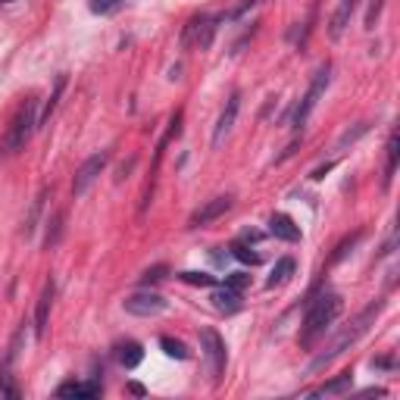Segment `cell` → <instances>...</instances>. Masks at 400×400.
<instances>
[{
    "mask_svg": "<svg viewBox=\"0 0 400 400\" xmlns=\"http://www.w3.org/2000/svg\"><path fill=\"white\" fill-rule=\"evenodd\" d=\"M341 310H344L341 294H335V291L316 294V297L306 303V316H303V325H300V338H297L300 347H303V350L316 347V341H319V338H325V331H328L331 322L341 316Z\"/></svg>",
    "mask_w": 400,
    "mask_h": 400,
    "instance_id": "obj_1",
    "label": "cell"
},
{
    "mask_svg": "<svg viewBox=\"0 0 400 400\" xmlns=\"http://www.w3.org/2000/svg\"><path fill=\"white\" fill-rule=\"evenodd\" d=\"M381 310H385V300L378 297V300H375V303H369L366 310H362L360 316H356L353 322L347 325V328H341V331H338V335L331 338L328 344H325V350H322V353H316V356H312V362H310V366H312V369H322L325 362H331V360H335V356H341L344 350H350V347H353V344L360 341V338L366 335V331L375 325V316H378Z\"/></svg>",
    "mask_w": 400,
    "mask_h": 400,
    "instance_id": "obj_2",
    "label": "cell"
},
{
    "mask_svg": "<svg viewBox=\"0 0 400 400\" xmlns=\"http://www.w3.org/2000/svg\"><path fill=\"white\" fill-rule=\"evenodd\" d=\"M35 128H38V100L28 97L19 103V110L12 112V119H10V128H6V138H3V156H12V153H19V150H25V144H28Z\"/></svg>",
    "mask_w": 400,
    "mask_h": 400,
    "instance_id": "obj_3",
    "label": "cell"
},
{
    "mask_svg": "<svg viewBox=\"0 0 400 400\" xmlns=\"http://www.w3.org/2000/svg\"><path fill=\"white\" fill-rule=\"evenodd\" d=\"M222 22H225V12H194L185 22V28H181V47L206 50Z\"/></svg>",
    "mask_w": 400,
    "mask_h": 400,
    "instance_id": "obj_4",
    "label": "cell"
},
{
    "mask_svg": "<svg viewBox=\"0 0 400 400\" xmlns=\"http://www.w3.org/2000/svg\"><path fill=\"white\" fill-rule=\"evenodd\" d=\"M328 81H331V62H322V66L316 69V75L310 78V88H306V94L300 97V103L294 106V119H291L294 128H303V125H306L310 112L316 110V103L322 100V94H325V88H328Z\"/></svg>",
    "mask_w": 400,
    "mask_h": 400,
    "instance_id": "obj_5",
    "label": "cell"
},
{
    "mask_svg": "<svg viewBox=\"0 0 400 400\" xmlns=\"http://www.w3.org/2000/svg\"><path fill=\"white\" fill-rule=\"evenodd\" d=\"M200 350H203V360L206 369H210V378L212 381H222L225 372V362H228V350H225V341L216 328H203L200 331Z\"/></svg>",
    "mask_w": 400,
    "mask_h": 400,
    "instance_id": "obj_6",
    "label": "cell"
},
{
    "mask_svg": "<svg viewBox=\"0 0 400 400\" xmlns=\"http://www.w3.org/2000/svg\"><path fill=\"white\" fill-rule=\"evenodd\" d=\"M106 162H110V150H97V153H91L85 162H81L78 169H75V178H72V197H85L88 188H91L94 181L100 178V172L106 169Z\"/></svg>",
    "mask_w": 400,
    "mask_h": 400,
    "instance_id": "obj_7",
    "label": "cell"
},
{
    "mask_svg": "<svg viewBox=\"0 0 400 400\" xmlns=\"http://www.w3.org/2000/svg\"><path fill=\"white\" fill-rule=\"evenodd\" d=\"M125 312H131V316H141V319H150V316H160V312H166L169 300L160 297V294L153 291H135L128 294V297L122 300Z\"/></svg>",
    "mask_w": 400,
    "mask_h": 400,
    "instance_id": "obj_8",
    "label": "cell"
},
{
    "mask_svg": "<svg viewBox=\"0 0 400 400\" xmlns=\"http://www.w3.org/2000/svg\"><path fill=\"white\" fill-rule=\"evenodd\" d=\"M231 203H235V197H231V194H222V197L206 200L200 210L191 212V219H188V228H203V225H210V222H216V219H222L225 212L231 210Z\"/></svg>",
    "mask_w": 400,
    "mask_h": 400,
    "instance_id": "obj_9",
    "label": "cell"
},
{
    "mask_svg": "<svg viewBox=\"0 0 400 400\" xmlns=\"http://www.w3.org/2000/svg\"><path fill=\"white\" fill-rule=\"evenodd\" d=\"M238 112H241V91H231L228 100H225V110L219 112L216 128H212V147H219V144L225 141V135L231 131V125H235Z\"/></svg>",
    "mask_w": 400,
    "mask_h": 400,
    "instance_id": "obj_10",
    "label": "cell"
},
{
    "mask_svg": "<svg viewBox=\"0 0 400 400\" xmlns=\"http://www.w3.org/2000/svg\"><path fill=\"white\" fill-rule=\"evenodd\" d=\"M103 394V385L97 378L91 381H66V385L56 388V397H75V400H94Z\"/></svg>",
    "mask_w": 400,
    "mask_h": 400,
    "instance_id": "obj_11",
    "label": "cell"
},
{
    "mask_svg": "<svg viewBox=\"0 0 400 400\" xmlns=\"http://www.w3.org/2000/svg\"><path fill=\"white\" fill-rule=\"evenodd\" d=\"M53 294H56V285L53 278L44 285L41 297H38V306H35V338H44L47 335V319H50V306H53Z\"/></svg>",
    "mask_w": 400,
    "mask_h": 400,
    "instance_id": "obj_12",
    "label": "cell"
},
{
    "mask_svg": "<svg viewBox=\"0 0 400 400\" xmlns=\"http://www.w3.org/2000/svg\"><path fill=\"white\" fill-rule=\"evenodd\" d=\"M353 12H356V0H338V10L331 12V19H328V38L331 41H338V38L347 31Z\"/></svg>",
    "mask_w": 400,
    "mask_h": 400,
    "instance_id": "obj_13",
    "label": "cell"
},
{
    "mask_svg": "<svg viewBox=\"0 0 400 400\" xmlns=\"http://www.w3.org/2000/svg\"><path fill=\"white\" fill-rule=\"evenodd\" d=\"M350 388H353V372H341V375H335V378H328V381H322L319 388H312L310 391V397H341V394H350Z\"/></svg>",
    "mask_w": 400,
    "mask_h": 400,
    "instance_id": "obj_14",
    "label": "cell"
},
{
    "mask_svg": "<svg viewBox=\"0 0 400 400\" xmlns=\"http://www.w3.org/2000/svg\"><path fill=\"white\" fill-rule=\"evenodd\" d=\"M269 231H272L278 241H288V244L300 241V225L294 222L288 212H272V219H269Z\"/></svg>",
    "mask_w": 400,
    "mask_h": 400,
    "instance_id": "obj_15",
    "label": "cell"
},
{
    "mask_svg": "<svg viewBox=\"0 0 400 400\" xmlns=\"http://www.w3.org/2000/svg\"><path fill=\"white\" fill-rule=\"evenodd\" d=\"M212 306H216L219 312H238L241 310V291H235V288H216V291H212Z\"/></svg>",
    "mask_w": 400,
    "mask_h": 400,
    "instance_id": "obj_16",
    "label": "cell"
},
{
    "mask_svg": "<svg viewBox=\"0 0 400 400\" xmlns=\"http://www.w3.org/2000/svg\"><path fill=\"white\" fill-rule=\"evenodd\" d=\"M116 360H119V366L122 369H135V366H141V360H144V347L138 341H122V344H116Z\"/></svg>",
    "mask_w": 400,
    "mask_h": 400,
    "instance_id": "obj_17",
    "label": "cell"
},
{
    "mask_svg": "<svg viewBox=\"0 0 400 400\" xmlns=\"http://www.w3.org/2000/svg\"><path fill=\"white\" fill-rule=\"evenodd\" d=\"M397 156H400L397 128H391V131H388V144H385V188L394 181V172H397Z\"/></svg>",
    "mask_w": 400,
    "mask_h": 400,
    "instance_id": "obj_18",
    "label": "cell"
},
{
    "mask_svg": "<svg viewBox=\"0 0 400 400\" xmlns=\"http://www.w3.org/2000/svg\"><path fill=\"white\" fill-rule=\"evenodd\" d=\"M294 269H297V262H294V256H281V260L272 266V272H269L266 288H278V285H285V281L294 275Z\"/></svg>",
    "mask_w": 400,
    "mask_h": 400,
    "instance_id": "obj_19",
    "label": "cell"
},
{
    "mask_svg": "<svg viewBox=\"0 0 400 400\" xmlns=\"http://www.w3.org/2000/svg\"><path fill=\"white\" fill-rule=\"evenodd\" d=\"M66 81H69V75H66V72H60V75H56L53 94H50V100H47V103H44V112H41V116H38V128H41V125H47V122H50V116H53V110H56V103H60L62 91H66Z\"/></svg>",
    "mask_w": 400,
    "mask_h": 400,
    "instance_id": "obj_20",
    "label": "cell"
},
{
    "mask_svg": "<svg viewBox=\"0 0 400 400\" xmlns=\"http://www.w3.org/2000/svg\"><path fill=\"white\" fill-rule=\"evenodd\" d=\"M62 228H66V210H56L53 216L47 219V235H44V244H47V250L60 244V238H62Z\"/></svg>",
    "mask_w": 400,
    "mask_h": 400,
    "instance_id": "obj_21",
    "label": "cell"
},
{
    "mask_svg": "<svg viewBox=\"0 0 400 400\" xmlns=\"http://www.w3.org/2000/svg\"><path fill=\"white\" fill-rule=\"evenodd\" d=\"M47 194H50V188H41V194H38V197L31 200L28 219H25V238H31V235H35V228H38V219H41V210H44V200H47Z\"/></svg>",
    "mask_w": 400,
    "mask_h": 400,
    "instance_id": "obj_22",
    "label": "cell"
},
{
    "mask_svg": "<svg viewBox=\"0 0 400 400\" xmlns=\"http://www.w3.org/2000/svg\"><path fill=\"white\" fill-rule=\"evenodd\" d=\"M160 347H162V353L172 356V360H188V356H191V353H188V347L178 341V338L162 335V338H160Z\"/></svg>",
    "mask_w": 400,
    "mask_h": 400,
    "instance_id": "obj_23",
    "label": "cell"
},
{
    "mask_svg": "<svg viewBox=\"0 0 400 400\" xmlns=\"http://www.w3.org/2000/svg\"><path fill=\"white\" fill-rule=\"evenodd\" d=\"M19 397H22V391L12 381L10 369H0V400H19Z\"/></svg>",
    "mask_w": 400,
    "mask_h": 400,
    "instance_id": "obj_24",
    "label": "cell"
},
{
    "mask_svg": "<svg viewBox=\"0 0 400 400\" xmlns=\"http://www.w3.org/2000/svg\"><path fill=\"white\" fill-rule=\"evenodd\" d=\"M178 278L185 281V285H194V288H212V285H216V275H210V272H194V269H188V272H178Z\"/></svg>",
    "mask_w": 400,
    "mask_h": 400,
    "instance_id": "obj_25",
    "label": "cell"
},
{
    "mask_svg": "<svg viewBox=\"0 0 400 400\" xmlns=\"http://www.w3.org/2000/svg\"><path fill=\"white\" fill-rule=\"evenodd\" d=\"M228 250H231V256H235V260L247 262V266H256V262H260V253H253V250H250L244 241H235Z\"/></svg>",
    "mask_w": 400,
    "mask_h": 400,
    "instance_id": "obj_26",
    "label": "cell"
},
{
    "mask_svg": "<svg viewBox=\"0 0 400 400\" xmlns=\"http://www.w3.org/2000/svg\"><path fill=\"white\" fill-rule=\"evenodd\" d=\"M166 275H169V266H166V262H156V266H150L147 272L141 275V285L150 288V285H156V281H162Z\"/></svg>",
    "mask_w": 400,
    "mask_h": 400,
    "instance_id": "obj_27",
    "label": "cell"
},
{
    "mask_svg": "<svg viewBox=\"0 0 400 400\" xmlns=\"http://www.w3.org/2000/svg\"><path fill=\"white\" fill-rule=\"evenodd\" d=\"M369 128H372V122H360V125H356V128L344 131V135H341V141H338V150H344V147H347V144H353L356 138H362Z\"/></svg>",
    "mask_w": 400,
    "mask_h": 400,
    "instance_id": "obj_28",
    "label": "cell"
},
{
    "mask_svg": "<svg viewBox=\"0 0 400 400\" xmlns=\"http://www.w3.org/2000/svg\"><path fill=\"white\" fill-rule=\"evenodd\" d=\"M122 3L125 0H91V12L94 16H110V12H116Z\"/></svg>",
    "mask_w": 400,
    "mask_h": 400,
    "instance_id": "obj_29",
    "label": "cell"
},
{
    "mask_svg": "<svg viewBox=\"0 0 400 400\" xmlns=\"http://www.w3.org/2000/svg\"><path fill=\"white\" fill-rule=\"evenodd\" d=\"M225 285L235 288V291H244V288H250V275L247 272H231V275H225Z\"/></svg>",
    "mask_w": 400,
    "mask_h": 400,
    "instance_id": "obj_30",
    "label": "cell"
},
{
    "mask_svg": "<svg viewBox=\"0 0 400 400\" xmlns=\"http://www.w3.org/2000/svg\"><path fill=\"white\" fill-rule=\"evenodd\" d=\"M381 6H385V0H372V3H369L366 28H375V22H378V16H381Z\"/></svg>",
    "mask_w": 400,
    "mask_h": 400,
    "instance_id": "obj_31",
    "label": "cell"
},
{
    "mask_svg": "<svg viewBox=\"0 0 400 400\" xmlns=\"http://www.w3.org/2000/svg\"><path fill=\"white\" fill-rule=\"evenodd\" d=\"M256 3H262V0H241V3H238L231 12H225V19H241L244 12H247L250 6H256Z\"/></svg>",
    "mask_w": 400,
    "mask_h": 400,
    "instance_id": "obj_32",
    "label": "cell"
},
{
    "mask_svg": "<svg viewBox=\"0 0 400 400\" xmlns=\"http://www.w3.org/2000/svg\"><path fill=\"white\" fill-rule=\"evenodd\" d=\"M372 369H394L397 366V360H394V353H388V356H372V362H369Z\"/></svg>",
    "mask_w": 400,
    "mask_h": 400,
    "instance_id": "obj_33",
    "label": "cell"
},
{
    "mask_svg": "<svg viewBox=\"0 0 400 400\" xmlns=\"http://www.w3.org/2000/svg\"><path fill=\"white\" fill-rule=\"evenodd\" d=\"M128 394H135V397H144V385H138V381H128Z\"/></svg>",
    "mask_w": 400,
    "mask_h": 400,
    "instance_id": "obj_34",
    "label": "cell"
},
{
    "mask_svg": "<svg viewBox=\"0 0 400 400\" xmlns=\"http://www.w3.org/2000/svg\"><path fill=\"white\" fill-rule=\"evenodd\" d=\"M360 394H362V397H372V394H375V397H385L388 391H385V388H366V391H360Z\"/></svg>",
    "mask_w": 400,
    "mask_h": 400,
    "instance_id": "obj_35",
    "label": "cell"
},
{
    "mask_svg": "<svg viewBox=\"0 0 400 400\" xmlns=\"http://www.w3.org/2000/svg\"><path fill=\"white\" fill-rule=\"evenodd\" d=\"M328 169H335V160H331V162H325V166H319L316 172H312V178H322V175L328 172Z\"/></svg>",
    "mask_w": 400,
    "mask_h": 400,
    "instance_id": "obj_36",
    "label": "cell"
},
{
    "mask_svg": "<svg viewBox=\"0 0 400 400\" xmlns=\"http://www.w3.org/2000/svg\"><path fill=\"white\" fill-rule=\"evenodd\" d=\"M0 3H12V0H0Z\"/></svg>",
    "mask_w": 400,
    "mask_h": 400,
    "instance_id": "obj_37",
    "label": "cell"
}]
</instances>
